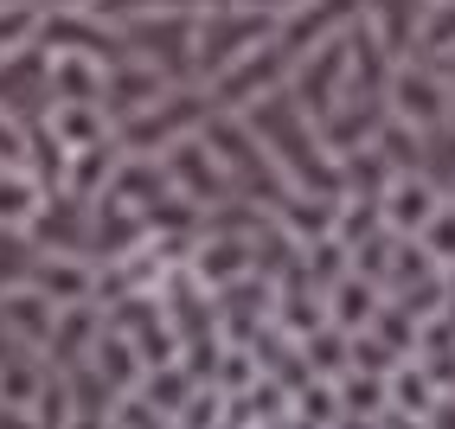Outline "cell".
<instances>
[{
    "label": "cell",
    "mask_w": 455,
    "mask_h": 429,
    "mask_svg": "<svg viewBox=\"0 0 455 429\" xmlns=\"http://www.w3.org/2000/svg\"><path fill=\"white\" fill-rule=\"evenodd\" d=\"M26 205H33V187L26 179H0V218H20Z\"/></svg>",
    "instance_id": "6da1fadb"
}]
</instances>
